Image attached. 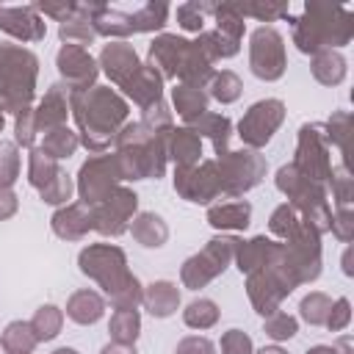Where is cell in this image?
I'll return each instance as SVG.
<instances>
[{
    "label": "cell",
    "mask_w": 354,
    "mask_h": 354,
    "mask_svg": "<svg viewBox=\"0 0 354 354\" xmlns=\"http://www.w3.org/2000/svg\"><path fill=\"white\" fill-rule=\"evenodd\" d=\"M97 66H102V72L122 88V86L138 72L141 61H138L133 44H127V41H111V44L102 47Z\"/></svg>",
    "instance_id": "17"
},
{
    "label": "cell",
    "mask_w": 354,
    "mask_h": 354,
    "mask_svg": "<svg viewBox=\"0 0 354 354\" xmlns=\"http://www.w3.org/2000/svg\"><path fill=\"white\" fill-rule=\"evenodd\" d=\"M329 307H332V299L321 290H313L310 296L301 299L299 304V315L301 321H307L310 326H324L326 324V315H329Z\"/></svg>",
    "instance_id": "42"
},
{
    "label": "cell",
    "mask_w": 354,
    "mask_h": 354,
    "mask_svg": "<svg viewBox=\"0 0 354 354\" xmlns=\"http://www.w3.org/2000/svg\"><path fill=\"white\" fill-rule=\"evenodd\" d=\"M174 354H216V348H213V343L207 337L191 335V337H183L177 343V351Z\"/></svg>",
    "instance_id": "55"
},
{
    "label": "cell",
    "mask_w": 354,
    "mask_h": 354,
    "mask_svg": "<svg viewBox=\"0 0 354 354\" xmlns=\"http://www.w3.org/2000/svg\"><path fill=\"white\" fill-rule=\"evenodd\" d=\"M241 11H243V17H257L260 22H274V19L290 14V8L279 6V3H252V6H241Z\"/></svg>",
    "instance_id": "50"
},
{
    "label": "cell",
    "mask_w": 354,
    "mask_h": 354,
    "mask_svg": "<svg viewBox=\"0 0 354 354\" xmlns=\"http://www.w3.org/2000/svg\"><path fill=\"white\" fill-rule=\"evenodd\" d=\"M136 207H138V196L130 188L116 185L100 205L88 207L91 210V230H97L102 235H122L130 227Z\"/></svg>",
    "instance_id": "11"
},
{
    "label": "cell",
    "mask_w": 354,
    "mask_h": 354,
    "mask_svg": "<svg viewBox=\"0 0 354 354\" xmlns=\"http://www.w3.org/2000/svg\"><path fill=\"white\" fill-rule=\"evenodd\" d=\"M0 354H6V351H3V343H0Z\"/></svg>",
    "instance_id": "63"
},
{
    "label": "cell",
    "mask_w": 354,
    "mask_h": 354,
    "mask_svg": "<svg viewBox=\"0 0 354 354\" xmlns=\"http://www.w3.org/2000/svg\"><path fill=\"white\" fill-rule=\"evenodd\" d=\"M183 321H185V326H191V329H210V326H216V321H218V304L216 301H210V299H194L185 310H183Z\"/></svg>",
    "instance_id": "37"
},
{
    "label": "cell",
    "mask_w": 354,
    "mask_h": 354,
    "mask_svg": "<svg viewBox=\"0 0 354 354\" xmlns=\"http://www.w3.org/2000/svg\"><path fill=\"white\" fill-rule=\"evenodd\" d=\"M301 218H299V213L285 202V205H279L274 213H271V218H268V227H271V232L277 235V238H288L293 230H296V224H299Z\"/></svg>",
    "instance_id": "47"
},
{
    "label": "cell",
    "mask_w": 354,
    "mask_h": 354,
    "mask_svg": "<svg viewBox=\"0 0 354 354\" xmlns=\"http://www.w3.org/2000/svg\"><path fill=\"white\" fill-rule=\"evenodd\" d=\"M351 36H354V14L343 6L307 3L301 17L293 19V44L304 55L346 47Z\"/></svg>",
    "instance_id": "3"
},
{
    "label": "cell",
    "mask_w": 354,
    "mask_h": 354,
    "mask_svg": "<svg viewBox=\"0 0 354 354\" xmlns=\"http://www.w3.org/2000/svg\"><path fill=\"white\" fill-rule=\"evenodd\" d=\"M288 55H285V39L277 28L260 25L252 30L249 39V69L260 80H279L285 75Z\"/></svg>",
    "instance_id": "7"
},
{
    "label": "cell",
    "mask_w": 354,
    "mask_h": 354,
    "mask_svg": "<svg viewBox=\"0 0 354 354\" xmlns=\"http://www.w3.org/2000/svg\"><path fill=\"white\" fill-rule=\"evenodd\" d=\"M91 230V210L86 205H64L53 216V232L64 241H80Z\"/></svg>",
    "instance_id": "21"
},
{
    "label": "cell",
    "mask_w": 354,
    "mask_h": 354,
    "mask_svg": "<svg viewBox=\"0 0 354 354\" xmlns=\"http://www.w3.org/2000/svg\"><path fill=\"white\" fill-rule=\"evenodd\" d=\"M266 335L271 337V340H290L296 332H299V321L293 318V315H288V313H282V310H277V313H271V315H266Z\"/></svg>",
    "instance_id": "44"
},
{
    "label": "cell",
    "mask_w": 354,
    "mask_h": 354,
    "mask_svg": "<svg viewBox=\"0 0 354 354\" xmlns=\"http://www.w3.org/2000/svg\"><path fill=\"white\" fill-rule=\"evenodd\" d=\"M0 30L19 41H41L47 22L33 6H0Z\"/></svg>",
    "instance_id": "14"
},
{
    "label": "cell",
    "mask_w": 354,
    "mask_h": 354,
    "mask_svg": "<svg viewBox=\"0 0 354 354\" xmlns=\"http://www.w3.org/2000/svg\"><path fill=\"white\" fill-rule=\"evenodd\" d=\"M130 232H133V238H136L141 246H147V249H158V246H163L166 238H169L166 221H163L158 213H149V210H147V213H138V216L133 218Z\"/></svg>",
    "instance_id": "26"
},
{
    "label": "cell",
    "mask_w": 354,
    "mask_h": 354,
    "mask_svg": "<svg viewBox=\"0 0 354 354\" xmlns=\"http://www.w3.org/2000/svg\"><path fill=\"white\" fill-rule=\"evenodd\" d=\"M100 354H138L136 346H127V343H108Z\"/></svg>",
    "instance_id": "57"
},
{
    "label": "cell",
    "mask_w": 354,
    "mask_h": 354,
    "mask_svg": "<svg viewBox=\"0 0 354 354\" xmlns=\"http://www.w3.org/2000/svg\"><path fill=\"white\" fill-rule=\"evenodd\" d=\"M216 3H183L174 8V17H177V25L188 33H202L205 30V17L213 14Z\"/></svg>",
    "instance_id": "38"
},
{
    "label": "cell",
    "mask_w": 354,
    "mask_h": 354,
    "mask_svg": "<svg viewBox=\"0 0 354 354\" xmlns=\"http://www.w3.org/2000/svg\"><path fill=\"white\" fill-rule=\"evenodd\" d=\"M191 130L202 138H210L213 141V147H216V155H221V152H227V141H230V133H232V122L227 119V116H221V113H210V111H205L196 122H191Z\"/></svg>",
    "instance_id": "27"
},
{
    "label": "cell",
    "mask_w": 354,
    "mask_h": 354,
    "mask_svg": "<svg viewBox=\"0 0 354 354\" xmlns=\"http://www.w3.org/2000/svg\"><path fill=\"white\" fill-rule=\"evenodd\" d=\"M252 218V205L246 199H235V202H224V205H213L207 207V224L213 230H246Z\"/></svg>",
    "instance_id": "23"
},
{
    "label": "cell",
    "mask_w": 354,
    "mask_h": 354,
    "mask_svg": "<svg viewBox=\"0 0 354 354\" xmlns=\"http://www.w3.org/2000/svg\"><path fill=\"white\" fill-rule=\"evenodd\" d=\"M329 180H332V194H335L337 210L340 207H351V199H354V180H351V174L340 166V169H332Z\"/></svg>",
    "instance_id": "46"
},
{
    "label": "cell",
    "mask_w": 354,
    "mask_h": 354,
    "mask_svg": "<svg viewBox=\"0 0 354 354\" xmlns=\"http://www.w3.org/2000/svg\"><path fill=\"white\" fill-rule=\"evenodd\" d=\"M257 354H288V351H282L279 346H266V348H260Z\"/></svg>",
    "instance_id": "60"
},
{
    "label": "cell",
    "mask_w": 354,
    "mask_h": 354,
    "mask_svg": "<svg viewBox=\"0 0 354 354\" xmlns=\"http://www.w3.org/2000/svg\"><path fill=\"white\" fill-rule=\"evenodd\" d=\"M55 64H58V72L61 77L66 80V88L69 91H86L94 86L97 80V61L88 55L86 47H75V44H64L55 55Z\"/></svg>",
    "instance_id": "13"
},
{
    "label": "cell",
    "mask_w": 354,
    "mask_h": 354,
    "mask_svg": "<svg viewBox=\"0 0 354 354\" xmlns=\"http://www.w3.org/2000/svg\"><path fill=\"white\" fill-rule=\"evenodd\" d=\"M69 116V88L64 86H53L44 100L39 102V108L33 111V122H36V133H50L66 124Z\"/></svg>",
    "instance_id": "18"
},
{
    "label": "cell",
    "mask_w": 354,
    "mask_h": 354,
    "mask_svg": "<svg viewBox=\"0 0 354 354\" xmlns=\"http://www.w3.org/2000/svg\"><path fill=\"white\" fill-rule=\"evenodd\" d=\"M188 39L177 36V33H160L152 44H149V64L163 80L166 77H177V69L185 58V50H188Z\"/></svg>",
    "instance_id": "15"
},
{
    "label": "cell",
    "mask_w": 354,
    "mask_h": 354,
    "mask_svg": "<svg viewBox=\"0 0 354 354\" xmlns=\"http://www.w3.org/2000/svg\"><path fill=\"white\" fill-rule=\"evenodd\" d=\"M207 88H210V97L213 100H218V102H235L238 97H241V77L235 75V72H230V69H221V72H213V77H210V83H207Z\"/></svg>",
    "instance_id": "41"
},
{
    "label": "cell",
    "mask_w": 354,
    "mask_h": 354,
    "mask_svg": "<svg viewBox=\"0 0 354 354\" xmlns=\"http://www.w3.org/2000/svg\"><path fill=\"white\" fill-rule=\"evenodd\" d=\"M53 354H77V351H75V348H66V346H64V348H55Z\"/></svg>",
    "instance_id": "61"
},
{
    "label": "cell",
    "mask_w": 354,
    "mask_h": 354,
    "mask_svg": "<svg viewBox=\"0 0 354 354\" xmlns=\"http://www.w3.org/2000/svg\"><path fill=\"white\" fill-rule=\"evenodd\" d=\"M33 8H36L39 14H44V17H53L55 22H66V19L75 17L77 3H72V0H61V3H33Z\"/></svg>",
    "instance_id": "52"
},
{
    "label": "cell",
    "mask_w": 354,
    "mask_h": 354,
    "mask_svg": "<svg viewBox=\"0 0 354 354\" xmlns=\"http://www.w3.org/2000/svg\"><path fill=\"white\" fill-rule=\"evenodd\" d=\"M348 324H351V304H348V299L343 296V299L332 301V307H329V315H326V324H324V326H329L332 332H343Z\"/></svg>",
    "instance_id": "51"
},
{
    "label": "cell",
    "mask_w": 354,
    "mask_h": 354,
    "mask_svg": "<svg viewBox=\"0 0 354 354\" xmlns=\"http://www.w3.org/2000/svg\"><path fill=\"white\" fill-rule=\"evenodd\" d=\"M218 185L227 196H241L249 188H254L266 174V160L254 149H238V152H221L216 160Z\"/></svg>",
    "instance_id": "5"
},
{
    "label": "cell",
    "mask_w": 354,
    "mask_h": 354,
    "mask_svg": "<svg viewBox=\"0 0 354 354\" xmlns=\"http://www.w3.org/2000/svg\"><path fill=\"white\" fill-rule=\"evenodd\" d=\"M105 315V299L94 290H77L66 301V318H72L80 326L97 324Z\"/></svg>",
    "instance_id": "24"
},
{
    "label": "cell",
    "mask_w": 354,
    "mask_h": 354,
    "mask_svg": "<svg viewBox=\"0 0 354 354\" xmlns=\"http://www.w3.org/2000/svg\"><path fill=\"white\" fill-rule=\"evenodd\" d=\"M169 6L166 3H144L136 11H130V22H133V33H152L160 30L169 22Z\"/></svg>",
    "instance_id": "30"
},
{
    "label": "cell",
    "mask_w": 354,
    "mask_h": 354,
    "mask_svg": "<svg viewBox=\"0 0 354 354\" xmlns=\"http://www.w3.org/2000/svg\"><path fill=\"white\" fill-rule=\"evenodd\" d=\"M80 147V138H77V133H72L66 124L64 127H58V130H50V133H44V141H41V152L44 155H50L53 160H61V158H69V155H75V149Z\"/></svg>",
    "instance_id": "33"
},
{
    "label": "cell",
    "mask_w": 354,
    "mask_h": 354,
    "mask_svg": "<svg viewBox=\"0 0 354 354\" xmlns=\"http://www.w3.org/2000/svg\"><path fill=\"white\" fill-rule=\"evenodd\" d=\"M72 191H75V185H72L69 174L61 169L39 194H41V199H44L47 205H66V202L72 199Z\"/></svg>",
    "instance_id": "45"
},
{
    "label": "cell",
    "mask_w": 354,
    "mask_h": 354,
    "mask_svg": "<svg viewBox=\"0 0 354 354\" xmlns=\"http://www.w3.org/2000/svg\"><path fill=\"white\" fill-rule=\"evenodd\" d=\"M246 290H249V299H252V304H254V310H257L260 315L277 313V310H279V301L290 293L268 268L252 271L249 279H246Z\"/></svg>",
    "instance_id": "16"
},
{
    "label": "cell",
    "mask_w": 354,
    "mask_h": 354,
    "mask_svg": "<svg viewBox=\"0 0 354 354\" xmlns=\"http://www.w3.org/2000/svg\"><path fill=\"white\" fill-rule=\"evenodd\" d=\"M171 100H174V108H177V116L183 122H196L205 111H207V94L202 88H194V86H183L177 83L171 88Z\"/></svg>",
    "instance_id": "29"
},
{
    "label": "cell",
    "mask_w": 354,
    "mask_h": 354,
    "mask_svg": "<svg viewBox=\"0 0 354 354\" xmlns=\"http://www.w3.org/2000/svg\"><path fill=\"white\" fill-rule=\"evenodd\" d=\"M0 343H3L6 351H28V354H30L39 340H36V335H33V329H30L28 321H11V324L3 329Z\"/></svg>",
    "instance_id": "40"
},
{
    "label": "cell",
    "mask_w": 354,
    "mask_h": 354,
    "mask_svg": "<svg viewBox=\"0 0 354 354\" xmlns=\"http://www.w3.org/2000/svg\"><path fill=\"white\" fill-rule=\"evenodd\" d=\"M58 36H61V41H64V44L86 47V44H91V41L97 39V30H94L91 19H86V17H80V14L75 11V17H72V19H66V22H61V25H58Z\"/></svg>",
    "instance_id": "36"
},
{
    "label": "cell",
    "mask_w": 354,
    "mask_h": 354,
    "mask_svg": "<svg viewBox=\"0 0 354 354\" xmlns=\"http://www.w3.org/2000/svg\"><path fill=\"white\" fill-rule=\"evenodd\" d=\"M69 111L80 130L77 138L88 152L108 149L113 136L127 119V102L105 86H91L86 91H69Z\"/></svg>",
    "instance_id": "1"
},
{
    "label": "cell",
    "mask_w": 354,
    "mask_h": 354,
    "mask_svg": "<svg viewBox=\"0 0 354 354\" xmlns=\"http://www.w3.org/2000/svg\"><path fill=\"white\" fill-rule=\"evenodd\" d=\"M141 304H144L155 318H169V315L177 313V307H180V290H177L174 282L158 279V282H152V285L144 288Z\"/></svg>",
    "instance_id": "22"
},
{
    "label": "cell",
    "mask_w": 354,
    "mask_h": 354,
    "mask_svg": "<svg viewBox=\"0 0 354 354\" xmlns=\"http://www.w3.org/2000/svg\"><path fill=\"white\" fill-rule=\"evenodd\" d=\"M348 64L337 50H321L313 55V77L324 86H337L346 80Z\"/></svg>",
    "instance_id": "28"
},
{
    "label": "cell",
    "mask_w": 354,
    "mask_h": 354,
    "mask_svg": "<svg viewBox=\"0 0 354 354\" xmlns=\"http://www.w3.org/2000/svg\"><path fill=\"white\" fill-rule=\"evenodd\" d=\"M17 207H19L17 194H14L11 188L0 185V221H3V218H11V216L17 213Z\"/></svg>",
    "instance_id": "56"
},
{
    "label": "cell",
    "mask_w": 354,
    "mask_h": 354,
    "mask_svg": "<svg viewBox=\"0 0 354 354\" xmlns=\"http://www.w3.org/2000/svg\"><path fill=\"white\" fill-rule=\"evenodd\" d=\"M6 351V348H3ZM6 354H28V351H6Z\"/></svg>",
    "instance_id": "62"
},
{
    "label": "cell",
    "mask_w": 354,
    "mask_h": 354,
    "mask_svg": "<svg viewBox=\"0 0 354 354\" xmlns=\"http://www.w3.org/2000/svg\"><path fill=\"white\" fill-rule=\"evenodd\" d=\"M28 324H30V329H33L39 343L41 340H53V337H58V332L64 326V310H58L55 304H41Z\"/></svg>",
    "instance_id": "35"
},
{
    "label": "cell",
    "mask_w": 354,
    "mask_h": 354,
    "mask_svg": "<svg viewBox=\"0 0 354 354\" xmlns=\"http://www.w3.org/2000/svg\"><path fill=\"white\" fill-rule=\"evenodd\" d=\"M221 354H254L252 337L241 329H227L221 335Z\"/></svg>",
    "instance_id": "49"
},
{
    "label": "cell",
    "mask_w": 354,
    "mask_h": 354,
    "mask_svg": "<svg viewBox=\"0 0 354 354\" xmlns=\"http://www.w3.org/2000/svg\"><path fill=\"white\" fill-rule=\"evenodd\" d=\"M274 246H277V241H271V238H266V235H257V238H252V241H241L238 249H235L238 268H241L243 274H252V271L263 268V266L271 260Z\"/></svg>",
    "instance_id": "25"
},
{
    "label": "cell",
    "mask_w": 354,
    "mask_h": 354,
    "mask_svg": "<svg viewBox=\"0 0 354 354\" xmlns=\"http://www.w3.org/2000/svg\"><path fill=\"white\" fill-rule=\"evenodd\" d=\"M196 44L207 53V58H210L213 64L221 61V58H232V55H238V50H241L238 41L227 39V36L218 33V30H202L199 39H196Z\"/></svg>",
    "instance_id": "39"
},
{
    "label": "cell",
    "mask_w": 354,
    "mask_h": 354,
    "mask_svg": "<svg viewBox=\"0 0 354 354\" xmlns=\"http://www.w3.org/2000/svg\"><path fill=\"white\" fill-rule=\"evenodd\" d=\"M293 166L310 180V183H324L332 174V158H329V141L324 136L321 124H304L299 130V147H296V160Z\"/></svg>",
    "instance_id": "9"
},
{
    "label": "cell",
    "mask_w": 354,
    "mask_h": 354,
    "mask_svg": "<svg viewBox=\"0 0 354 354\" xmlns=\"http://www.w3.org/2000/svg\"><path fill=\"white\" fill-rule=\"evenodd\" d=\"M282 119H285V105H282V100H260V102H254L246 113H243V119L238 122V136H241V141L249 147V149H260V147H266L268 141H271V136L277 133V127L282 124Z\"/></svg>",
    "instance_id": "10"
},
{
    "label": "cell",
    "mask_w": 354,
    "mask_h": 354,
    "mask_svg": "<svg viewBox=\"0 0 354 354\" xmlns=\"http://www.w3.org/2000/svg\"><path fill=\"white\" fill-rule=\"evenodd\" d=\"M22 158L17 152V141H0V185L11 188L19 177Z\"/></svg>",
    "instance_id": "43"
},
{
    "label": "cell",
    "mask_w": 354,
    "mask_h": 354,
    "mask_svg": "<svg viewBox=\"0 0 354 354\" xmlns=\"http://www.w3.org/2000/svg\"><path fill=\"white\" fill-rule=\"evenodd\" d=\"M122 88H124V94H127L138 108H149V105L160 102V97H163V77H160L152 66L141 64L138 72H136Z\"/></svg>",
    "instance_id": "19"
},
{
    "label": "cell",
    "mask_w": 354,
    "mask_h": 354,
    "mask_svg": "<svg viewBox=\"0 0 354 354\" xmlns=\"http://www.w3.org/2000/svg\"><path fill=\"white\" fill-rule=\"evenodd\" d=\"M238 243H241L238 238H227V235L207 241V246L199 254H194V257L185 260V266L180 271L183 285L191 288V290H199L202 285H207L210 279H216L227 268V263L235 257Z\"/></svg>",
    "instance_id": "6"
},
{
    "label": "cell",
    "mask_w": 354,
    "mask_h": 354,
    "mask_svg": "<svg viewBox=\"0 0 354 354\" xmlns=\"http://www.w3.org/2000/svg\"><path fill=\"white\" fill-rule=\"evenodd\" d=\"M213 19H216V30L224 33L227 39L238 41L243 39V30H246V17L241 11V6H232V3H224V6H216L213 8Z\"/></svg>",
    "instance_id": "32"
},
{
    "label": "cell",
    "mask_w": 354,
    "mask_h": 354,
    "mask_svg": "<svg viewBox=\"0 0 354 354\" xmlns=\"http://www.w3.org/2000/svg\"><path fill=\"white\" fill-rule=\"evenodd\" d=\"M122 180H124V177H122L116 152H113V155L88 158V160L80 166V174H77V194H80V202H83L86 207L100 205Z\"/></svg>",
    "instance_id": "8"
},
{
    "label": "cell",
    "mask_w": 354,
    "mask_h": 354,
    "mask_svg": "<svg viewBox=\"0 0 354 354\" xmlns=\"http://www.w3.org/2000/svg\"><path fill=\"white\" fill-rule=\"evenodd\" d=\"M58 171H61L58 160H53L50 155H44L39 147H30V152H28V183L33 188L41 191Z\"/></svg>",
    "instance_id": "34"
},
{
    "label": "cell",
    "mask_w": 354,
    "mask_h": 354,
    "mask_svg": "<svg viewBox=\"0 0 354 354\" xmlns=\"http://www.w3.org/2000/svg\"><path fill=\"white\" fill-rule=\"evenodd\" d=\"M348 127H351V116L346 111L335 113L329 122H326V141H332L340 152H346V138H348Z\"/></svg>",
    "instance_id": "48"
},
{
    "label": "cell",
    "mask_w": 354,
    "mask_h": 354,
    "mask_svg": "<svg viewBox=\"0 0 354 354\" xmlns=\"http://www.w3.org/2000/svg\"><path fill=\"white\" fill-rule=\"evenodd\" d=\"M36 141V122H33V111H25L17 116V144L19 147H33Z\"/></svg>",
    "instance_id": "54"
},
{
    "label": "cell",
    "mask_w": 354,
    "mask_h": 354,
    "mask_svg": "<svg viewBox=\"0 0 354 354\" xmlns=\"http://www.w3.org/2000/svg\"><path fill=\"white\" fill-rule=\"evenodd\" d=\"M329 230H332L343 243H348L351 235H354V213H351V207H340V210L332 216Z\"/></svg>",
    "instance_id": "53"
},
{
    "label": "cell",
    "mask_w": 354,
    "mask_h": 354,
    "mask_svg": "<svg viewBox=\"0 0 354 354\" xmlns=\"http://www.w3.org/2000/svg\"><path fill=\"white\" fill-rule=\"evenodd\" d=\"M77 263H80V271L86 277L100 282V288L108 293V299H111V304L116 310H136L141 304L144 288L127 271V257H124V252L119 246L91 243V246H86L80 252Z\"/></svg>",
    "instance_id": "2"
},
{
    "label": "cell",
    "mask_w": 354,
    "mask_h": 354,
    "mask_svg": "<svg viewBox=\"0 0 354 354\" xmlns=\"http://www.w3.org/2000/svg\"><path fill=\"white\" fill-rule=\"evenodd\" d=\"M332 348H335V354H351V337H340V340H335L332 343Z\"/></svg>",
    "instance_id": "58"
},
{
    "label": "cell",
    "mask_w": 354,
    "mask_h": 354,
    "mask_svg": "<svg viewBox=\"0 0 354 354\" xmlns=\"http://www.w3.org/2000/svg\"><path fill=\"white\" fill-rule=\"evenodd\" d=\"M174 191H177L183 199L199 202V205H207L210 199H216V196L221 194L216 160H202V163H196V166L177 169V171H174Z\"/></svg>",
    "instance_id": "12"
},
{
    "label": "cell",
    "mask_w": 354,
    "mask_h": 354,
    "mask_svg": "<svg viewBox=\"0 0 354 354\" xmlns=\"http://www.w3.org/2000/svg\"><path fill=\"white\" fill-rule=\"evenodd\" d=\"M307 354H335V348L332 346H313Z\"/></svg>",
    "instance_id": "59"
},
{
    "label": "cell",
    "mask_w": 354,
    "mask_h": 354,
    "mask_svg": "<svg viewBox=\"0 0 354 354\" xmlns=\"http://www.w3.org/2000/svg\"><path fill=\"white\" fill-rule=\"evenodd\" d=\"M166 152H169V158L177 163V169L196 166L199 158H202V138H199L191 127H171Z\"/></svg>",
    "instance_id": "20"
},
{
    "label": "cell",
    "mask_w": 354,
    "mask_h": 354,
    "mask_svg": "<svg viewBox=\"0 0 354 354\" xmlns=\"http://www.w3.org/2000/svg\"><path fill=\"white\" fill-rule=\"evenodd\" d=\"M108 329H111L113 343L136 346L138 332H141V315H138V310H113L111 313V321H108Z\"/></svg>",
    "instance_id": "31"
},
{
    "label": "cell",
    "mask_w": 354,
    "mask_h": 354,
    "mask_svg": "<svg viewBox=\"0 0 354 354\" xmlns=\"http://www.w3.org/2000/svg\"><path fill=\"white\" fill-rule=\"evenodd\" d=\"M39 58L19 44H0V111L25 113L36 91Z\"/></svg>",
    "instance_id": "4"
}]
</instances>
